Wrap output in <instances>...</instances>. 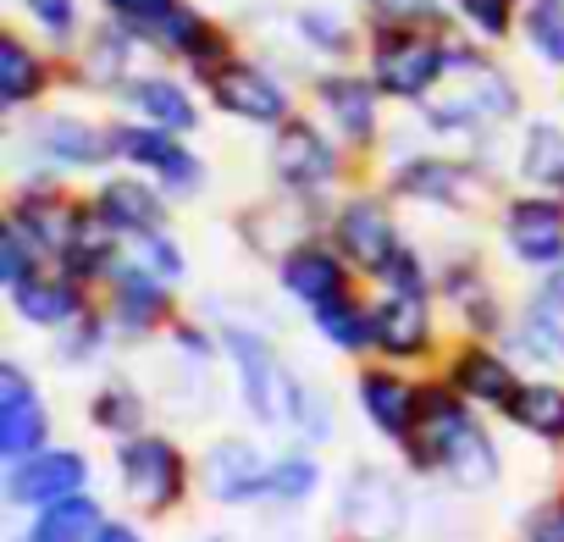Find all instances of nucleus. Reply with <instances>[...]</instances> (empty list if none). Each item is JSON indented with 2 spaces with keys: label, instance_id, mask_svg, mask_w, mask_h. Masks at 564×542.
I'll return each instance as SVG.
<instances>
[{
  "label": "nucleus",
  "instance_id": "obj_1",
  "mask_svg": "<svg viewBox=\"0 0 564 542\" xmlns=\"http://www.w3.org/2000/svg\"><path fill=\"white\" fill-rule=\"evenodd\" d=\"M448 73L454 84H443V100L432 106V122L437 128H470V122H498L514 111V89L503 73H492L487 62L476 56H454L448 51Z\"/></svg>",
  "mask_w": 564,
  "mask_h": 542
},
{
  "label": "nucleus",
  "instance_id": "obj_2",
  "mask_svg": "<svg viewBox=\"0 0 564 542\" xmlns=\"http://www.w3.org/2000/svg\"><path fill=\"white\" fill-rule=\"evenodd\" d=\"M117 470H122V492L139 509H150V514L172 509L183 498V476H188L183 470V454L166 437H128L117 448Z\"/></svg>",
  "mask_w": 564,
  "mask_h": 542
},
{
  "label": "nucleus",
  "instance_id": "obj_3",
  "mask_svg": "<svg viewBox=\"0 0 564 542\" xmlns=\"http://www.w3.org/2000/svg\"><path fill=\"white\" fill-rule=\"evenodd\" d=\"M377 84L388 89V95H404V100H421L443 73H448V51H443V40H426V34H388L382 45H377Z\"/></svg>",
  "mask_w": 564,
  "mask_h": 542
},
{
  "label": "nucleus",
  "instance_id": "obj_4",
  "mask_svg": "<svg viewBox=\"0 0 564 542\" xmlns=\"http://www.w3.org/2000/svg\"><path fill=\"white\" fill-rule=\"evenodd\" d=\"M89 481V459L73 454V448H40L34 459H18L12 476H7V498L12 503H29V509H45V503H62V498H78Z\"/></svg>",
  "mask_w": 564,
  "mask_h": 542
},
{
  "label": "nucleus",
  "instance_id": "obj_5",
  "mask_svg": "<svg viewBox=\"0 0 564 542\" xmlns=\"http://www.w3.org/2000/svg\"><path fill=\"white\" fill-rule=\"evenodd\" d=\"M344 525H349L355 536H366V542L399 536V525H404V492H399V481H393L388 470H377V465L349 470V487H344Z\"/></svg>",
  "mask_w": 564,
  "mask_h": 542
},
{
  "label": "nucleus",
  "instance_id": "obj_6",
  "mask_svg": "<svg viewBox=\"0 0 564 542\" xmlns=\"http://www.w3.org/2000/svg\"><path fill=\"white\" fill-rule=\"evenodd\" d=\"M210 95H216L221 111H232L243 122H282L289 117V95L276 89V78H265L249 62H221L210 73Z\"/></svg>",
  "mask_w": 564,
  "mask_h": 542
},
{
  "label": "nucleus",
  "instance_id": "obj_7",
  "mask_svg": "<svg viewBox=\"0 0 564 542\" xmlns=\"http://www.w3.org/2000/svg\"><path fill=\"white\" fill-rule=\"evenodd\" d=\"M45 432H51V421H45L29 377L18 366H0V454L7 459H34Z\"/></svg>",
  "mask_w": 564,
  "mask_h": 542
},
{
  "label": "nucleus",
  "instance_id": "obj_8",
  "mask_svg": "<svg viewBox=\"0 0 564 542\" xmlns=\"http://www.w3.org/2000/svg\"><path fill=\"white\" fill-rule=\"evenodd\" d=\"M221 344L232 349V366H238V377H243L249 410H254L260 421H276L282 410H289V382H294V377L276 371L265 338H254V333H238V327H232V333H221Z\"/></svg>",
  "mask_w": 564,
  "mask_h": 542
},
{
  "label": "nucleus",
  "instance_id": "obj_9",
  "mask_svg": "<svg viewBox=\"0 0 564 542\" xmlns=\"http://www.w3.org/2000/svg\"><path fill=\"white\" fill-rule=\"evenodd\" d=\"M199 476H205V492H210L216 503H249V498H265V492H271V465H265L249 443H238V437L216 443V448L205 454Z\"/></svg>",
  "mask_w": 564,
  "mask_h": 542
},
{
  "label": "nucleus",
  "instance_id": "obj_10",
  "mask_svg": "<svg viewBox=\"0 0 564 542\" xmlns=\"http://www.w3.org/2000/svg\"><path fill=\"white\" fill-rule=\"evenodd\" d=\"M271 166H276V177L289 183V188H327L333 177H338V155H333V144L311 128V122H289L276 133V150H271Z\"/></svg>",
  "mask_w": 564,
  "mask_h": 542
},
{
  "label": "nucleus",
  "instance_id": "obj_11",
  "mask_svg": "<svg viewBox=\"0 0 564 542\" xmlns=\"http://www.w3.org/2000/svg\"><path fill=\"white\" fill-rule=\"evenodd\" d=\"M338 243H344V254L355 265L377 271V278H382V265L399 254V232H393V221H388V210L377 199H349L338 210Z\"/></svg>",
  "mask_w": 564,
  "mask_h": 542
},
{
  "label": "nucleus",
  "instance_id": "obj_12",
  "mask_svg": "<svg viewBox=\"0 0 564 542\" xmlns=\"http://www.w3.org/2000/svg\"><path fill=\"white\" fill-rule=\"evenodd\" d=\"M509 243H514V254L520 260H531V265H553V260H564V205H553V199H520V205H509Z\"/></svg>",
  "mask_w": 564,
  "mask_h": 542
},
{
  "label": "nucleus",
  "instance_id": "obj_13",
  "mask_svg": "<svg viewBox=\"0 0 564 542\" xmlns=\"http://www.w3.org/2000/svg\"><path fill=\"white\" fill-rule=\"evenodd\" d=\"M371 338H377V349H388V355H399V360L426 355V344H432V311H426V300H421V294H393V300H382V305L371 311Z\"/></svg>",
  "mask_w": 564,
  "mask_h": 542
},
{
  "label": "nucleus",
  "instance_id": "obj_14",
  "mask_svg": "<svg viewBox=\"0 0 564 542\" xmlns=\"http://www.w3.org/2000/svg\"><path fill=\"white\" fill-rule=\"evenodd\" d=\"M470 426L465 404L443 388H426L421 393V421H415V437H410V454L421 470H443V454L454 448V437Z\"/></svg>",
  "mask_w": 564,
  "mask_h": 542
},
{
  "label": "nucleus",
  "instance_id": "obj_15",
  "mask_svg": "<svg viewBox=\"0 0 564 542\" xmlns=\"http://www.w3.org/2000/svg\"><path fill=\"white\" fill-rule=\"evenodd\" d=\"M360 404H366V415L377 421V432H388L393 443H410V437H415L421 393H415L410 382H399L393 371H366V377H360Z\"/></svg>",
  "mask_w": 564,
  "mask_h": 542
},
{
  "label": "nucleus",
  "instance_id": "obj_16",
  "mask_svg": "<svg viewBox=\"0 0 564 542\" xmlns=\"http://www.w3.org/2000/svg\"><path fill=\"white\" fill-rule=\"evenodd\" d=\"M282 283H289L311 311H322V305H333V300L349 294V265H344L338 254L305 243V249H294L289 260H282Z\"/></svg>",
  "mask_w": 564,
  "mask_h": 542
},
{
  "label": "nucleus",
  "instance_id": "obj_17",
  "mask_svg": "<svg viewBox=\"0 0 564 542\" xmlns=\"http://www.w3.org/2000/svg\"><path fill=\"white\" fill-rule=\"evenodd\" d=\"M454 393H459V399H476V404H492V410H509L514 393H520V382H514V371L503 366V355H492V349H465V355L454 360Z\"/></svg>",
  "mask_w": 564,
  "mask_h": 542
},
{
  "label": "nucleus",
  "instance_id": "obj_18",
  "mask_svg": "<svg viewBox=\"0 0 564 542\" xmlns=\"http://www.w3.org/2000/svg\"><path fill=\"white\" fill-rule=\"evenodd\" d=\"M23 322H40V327H62V322H78L84 311V289L78 278H45V271H34V278H23L12 289Z\"/></svg>",
  "mask_w": 564,
  "mask_h": 542
},
{
  "label": "nucleus",
  "instance_id": "obj_19",
  "mask_svg": "<svg viewBox=\"0 0 564 542\" xmlns=\"http://www.w3.org/2000/svg\"><path fill=\"white\" fill-rule=\"evenodd\" d=\"M95 216H100L111 232H161V199H155L144 183H133V177L106 183L100 199H95Z\"/></svg>",
  "mask_w": 564,
  "mask_h": 542
},
{
  "label": "nucleus",
  "instance_id": "obj_20",
  "mask_svg": "<svg viewBox=\"0 0 564 542\" xmlns=\"http://www.w3.org/2000/svg\"><path fill=\"white\" fill-rule=\"evenodd\" d=\"M100 525H106V520H100V503L78 492V498L45 503L23 542H95V531H100Z\"/></svg>",
  "mask_w": 564,
  "mask_h": 542
},
{
  "label": "nucleus",
  "instance_id": "obj_21",
  "mask_svg": "<svg viewBox=\"0 0 564 542\" xmlns=\"http://www.w3.org/2000/svg\"><path fill=\"white\" fill-rule=\"evenodd\" d=\"M443 476L454 481V487H492V476H498V448H492V437L470 421L459 437H454V448L443 454Z\"/></svg>",
  "mask_w": 564,
  "mask_h": 542
},
{
  "label": "nucleus",
  "instance_id": "obj_22",
  "mask_svg": "<svg viewBox=\"0 0 564 542\" xmlns=\"http://www.w3.org/2000/svg\"><path fill=\"white\" fill-rule=\"evenodd\" d=\"M322 106L333 111V122H338L355 144H366V139L377 133V95H371L360 78H327V84H322Z\"/></svg>",
  "mask_w": 564,
  "mask_h": 542
},
{
  "label": "nucleus",
  "instance_id": "obj_23",
  "mask_svg": "<svg viewBox=\"0 0 564 542\" xmlns=\"http://www.w3.org/2000/svg\"><path fill=\"white\" fill-rule=\"evenodd\" d=\"M40 144L56 155V161H73V166H89V161H106L117 155V133H100L89 122H73V117H56L40 128Z\"/></svg>",
  "mask_w": 564,
  "mask_h": 542
},
{
  "label": "nucleus",
  "instance_id": "obj_24",
  "mask_svg": "<svg viewBox=\"0 0 564 542\" xmlns=\"http://www.w3.org/2000/svg\"><path fill=\"white\" fill-rule=\"evenodd\" d=\"M161 316H166L161 283L150 278V271H139V265H122V271H117V322L133 327V333H144V327H155Z\"/></svg>",
  "mask_w": 564,
  "mask_h": 542
},
{
  "label": "nucleus",
  "instance_id": "obj_25",
  "mask_svg": "<svg viewBox=\"0 0 564 542\" xmlns=\"http://www.w3.org/2000/svg\"><path fill=\"white\" fill-rule=\"evenodd\" d=\"M40 89H45V62H40L18 34H7V40H0V100L23 106V100H34Z\"/></svg>",
  "mask_w": 564,
  "mask_h": 542
},
{
  "label": "nucleus",
  "instance_id": "obj_26",
  "mask_svg": "<svg viewBox=\"0 0 564 542\" xmlns=\"http://www.w3.org/2000/svg\"><path fill=\"white\" fill-rule=\"evenodd\" d=\"M509 415H514V426H525V432L558 443V437H564V388H553V382H531V388L514 393Z\"/></svg>",
  "mask_w": 564,
  "mask_h": 542
},
{
  "label": "nucleus",
  "instance_id": "obj_27",
  "mask_svg": "<svg viewBox=\"0 0 564 542\" xmlns=\"http://www.w3.org/2000/svg\"><path fill=\"white\" fill-rule=\"evenodd\" d=\"M399 188L415 194V199H448V205H465V199H470V172H465V166H448V161H415V166H404Z\"/></svg>",
  "mask_w": 564,
  "mask_h": 542
},
{
  "label": "nucleus",
  "instance_id": "obj_28",
  "mask_svg": "<svg viewBox=\"0 0 564 542\" xmlns=\"http://www.w3.org/2000/svg\"><path fill=\"white\" fill-rule=\"evenodd\" d=\"M525 344L542 360H564V283H547L525 311Z\"/></svg>",
  "mask_w": 564,
  "mask_h": 542
},
{
  "label": "nucleus",
  "instance_id": "obj_29",
  "mask_svg": "<svg viewBox=\"0 0 564 542\" xmlns=\"http://www.w3.org/2000/svg\"><path fill=\"white\" fill-rule=\"evenodd\" d=\"M316 327H322L338 349H349V355L366 349V344H377V338H371V311H360L349 294L333 300V305H322V311H316Z\"/></svg>",
  "mask_w": 564,
  "mask_h": 542
},
{
  "label": "nucleus",
  "instance_id": "obj_30",
  "mask_svg": "<svg viewBox=\"0 0 564 542\" xmlns=\"http://www.w3.org/2000/svg\"><path fill=\"white\" fill-rule=\"evenodd\" d=\"M161 128H194V100L177 89V84H166V78H144V84H133L128 89Z\"/></svg>",
  "mask_w": 564,
  "mask_h": 542
},
{
  "label": "nucleus",
  "instance_id": "obj_31",
  "mask_svg": "<svg viewBox=\"0 0 564 542\" xmlns=\"http://www.w3.org/2000/svg\"><path fill=\"white\" fill-rule=\"evenodd\" d=\"M117 155L166 172L183 155V144H177V133H161V128H117Z\"/></svg>",
  "mask_w": 564,
  "mask_h": 542
},
{
  "label": "nucleus",
  "instance_id": "obj_32",
  "mask_svg": "<svg viewBox=\"0 0 564 542\" xmlns=\"http://www.w3.org/2000/svg\"><path fill=\"white\" fill-rule=\"evenodd\" d=\"M525 40L536 45L542 62L564 67V7L558 0H536V7L525 12Z\"/></svg>",
  "mask_w": 564,
  "mask_h": 542
},
{
  "label": "nucleus",
  "instance_id": "obj_33",
  "mask_svg": "<svg viewBox=\"0 0 564 542\" xmlns=\"http://www.w3.org/2000/svg\"><path fill=\"white\" fill-rule=\"evenodd\" d=\"M525 177L531 183L564 177V133L558 128H531V139H525Z\"/></svg>",
  "mask_w": 564,
  "mask_h": 542
},
{
  "label": "nucleus",
  "instance_id": "obj_34",
  "mask_svg": "<svg viewBox=\"0 0 564 542\" xmlns=\"http://www.w3.org/2000/svg\"><path fill=\"white\" fill-rule=\"evenodd\" d=\"M139 243H133V265L139 271H150L155 283H172V278H183V254H177V243H166L161 232H133Z\"/></svg>",
  "mask_w": 564,
  "mask_h": 542
},
{
  "label": "nucleus",
  "instance_id": "obj_35",
  "mask_svg": "<svg viewBox=\"0 0 564 542\" xmlns=\"http://www.w3.org/2000/svg\"><path fill=\"white\" fill-rule=\"evenodd\" d=\"M311 492H316V465H311V459H276V465H271V498L300 503V498H311Z\"/></svg>",
  "mask_w": 564,
  "mask_h": 542
},
{
  "label": "nucleus",
  "instance_id": "obj_36",
  "mask_svg": "<svg viewBox=\"0 0 564 542\" xmlns=\"http://www.w3.org/2000/svg\"><path fill=\"white\" fill-rule=\"evenodd\" d=\"M289 415H294L300 432L316 437V443L333 432V410H327V399H322V393H305L300 382H289Z\"/></svg>",
  "mask_w": 564,
  "mask_h": 542
},
{
  "label": "nucleus",
  "instance_id": "obj_37",
  "mask_svg": "<svg viewBox=\"0 0 564 542\" xmlns=\"http://www.w3.org/2000/svg\"><path fill=\"white\" fill-rule=\"evenodd\" d=\"M139 415H144V404H139L128 388H111V393H100V399H95V421H100V426H111V432H128V437H133Z\"/></svg>",
  "mask_w": 564,
  "mask_h": 542
},
{
  "label": "nucleus",
  "instance_id": "obj_38",
  "mask_svg": "<svg viewBox=\"0 0 564 542\" xmlns=\"http://www.w3.org/2000/svg\"><path fill=\"white\" fill-rule=\"evenodd\" d=\"M106 7H111L122 23H133V29H144V34H161L166 18L177 12V0H106Z\"/></svg>",
  "mask_w": 564,
  "mask_h": 542
},
{
  "label": "nucleus",
  "instance_id": "obj_39",
  "mask_svg": "<svg viewBox=\"0 0 564 542\" xmlns=\"http://www.w3.org/2000/svg\"><path fill=\"white\" fill-rule=\"evenodd\" d=\"M29 260H34V243H29L18 227H7V243H0V283H7V289H18L23 278H34V271H29Z\"/></svg>",
  "mask_w": 564,
  "mask_h": 542
},
{
  "label": "nucleus",
  "instance_id": "obj_40",
  "mask_svg": "<svg viewBox=\"0 0 564 542\" xmlns=\"http://www.w3.org/2000/svg\"><path fill=\"white\" fill-rule=\"evenodd\" d=\"M525 542H564V498L525 514Z\"/></svg>",
  "mask_w": 564,
  "mask_h": 542
},
{
  "label": "nucleus",
  "instance_id": "obj_41",
  "mask_svg": "<svg viewBox=\"0 0 564 542\" xmlns=\"http://www.w3.org/2000/svg\"><path fill=\"white\" fill-rule=\"evenodd\" d=\"M300 29H305V40H311L316 51H349L344 23H338V18H327V12H305V18H300Z\"/></svg>",
  "mask_w": 564,
  "mask_h": 542
},
{
  "label": "nucleus",
  "instance_id": "obj_42",
  "mask_svg": "<svg viewBox=\"0 0 564 542\" xmlns=\"http://www.w3.org/2000/svg\"><path fill=\"white\" fill-rule=\"evenodd\" d=\"M459 12H465L481 34H503V29H509V0H459Z\"/></svg>",
  "mask_w": 564,
  "mask_h": 542
},
{
  "label": "nucleus",
  "instance_id": "obj_43",
  "mask_svg": "<svg viewBox=\"0 0 564 542\" xmlns=\"http://www.w3.org/2000/svg\"><path fill=\"white\" fill-rule=\"evenodd\" d=\"M371 7L388 18V23H432L437 18V0H371Z\"/></svg>",
  "mask_w": 564,
  "mask_h": 542
},
{
  "label": "nucleus",
  "instance_id": "obj_44",
  "mask_svg": "<svg viewBox=\"0 0 564 542\" xmlns=\"http://www.w3.org/2000/svg\"><path fill=\"white\" fill-rule=\"evenodd\" d=\"M382 278L393 283V294H421V265H415L410 249H399V254L382 265Z\"/></svg>",
  "mask_w": 564,
  "mask_h": 542
},
{
  "label": "nucleus",
  "instance_id": "obj_45",
  "mask_svg": "<svg viewBox=\"0 0 564 542\" xmlns=\"http://www.w3.org/2000/svg\"><path fill=\"white\" fill-rule=\"evenodd\" d=\"M29 12H34L51 34H67V29H73V0H29Z\"/></svg>",
  "mask_w": 564,
  "mask_h": 542
},
{
  "label": "nucleus",
  "instance_id": "obj_46",
  "mask_svg": "<svg viewBox=\"0 0 564 542\" xmlns=\"http://www.w3.org/2000/svg\"><path fill=\"white\" fill-rule=\"evenodd\" d=\"M95 338H100V327H95V322H78V327L67 333L62 355H67V360H84V349H95Z\"/></svg>",
  "mask_w": 564,
  "mask_h": 542
},
{
  "label": "nucleus",
  "instance_id": "obj_47",
  "mask_svg": "<svg viewBox=\"0 0 564 542\" xmlns=\"http://www.w3.org/2000/svg\"><path fill=\"white\" fill-rule=\"evenodd\" d=\"M95 542H144V536H139L133 525H100V531H95Z\"/></svg>",
  "mask_w": 564,
  "mask_h": 542
},
{
  "label": "nucleus",
  "instance_id": "obj_48",
  "mask_svg": "<svg viewBox=\"0 0 564 542\" xmlns=\"http://www.w3.org/2000/svg\"><path fill=\"white\" fill-rule=\"evenodd\" d=\"M558 183H564V177H558Z\"/></svg>",
  "mask_w": 564,
  "mask_h": 542
}]
</instances>
